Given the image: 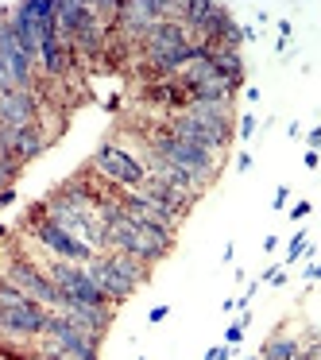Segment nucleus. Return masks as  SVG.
Returning <instances> with one entry per match:
<instances>
[{
	"mask_svg": "<svg viewBox=\"0 0 321 360\" xmlns=\"http://www.w3.org/2000/svg\"><path fill=\"white\" fill-rule=\"evenodd\" d=\"M236 171H251V155H248V151H240V155H236Z\"/></svg>",
	"mask_w": 321,
	"mask_h": 360,
	"instance_id": "26",
	"label": "nucleus"
},
{
	"mask_svg": "<svg viewBox=\"0 0 321 360\" xmlns=\"http://www.w3.org/2000/svg\"><path fill=\"white\" fill-rule=\"evenodd\" d=\"M287 202H290V186H279V190H275V202H271V210H282Z\"/></svg>",
	"mask_w": 321,
	"mask_h": 360,
	"instance_id": "23",
	"label": "nucleus"
},
{
	"mask_svg": "<svg viewBox=\"0 0 321 360\" xmlns=\"http://www.w3.org/2000/svg\"><path fill=\"white\" fill-rule=\"evenodd\" d=\"M306 143H310V151H317V148H321V124H317V128H313V132H310V136H306Z\"/></svg>",
	"mask_w": 321,
	"mask_h": 360,
	"instance_id": "24",
	"label": "nucleus"
},
{
	"mask_svg": "<svg viewBox=\"0 0 321 360\" xmlns=\"http://www.w3.org/2000/svg\"><path fill=\"white\" fill-rule=\"evenodd\" d=\"M74 58H78V55H74L58 35H43V39H39V55H35V63H39V70L47 74V78H63V74L70 70Z\"/></svg>",
	"mask_w": 321,
	"mask_h": 360,
	"instance_id": "13",
	"label": "nucleus"
},
{
	"mask_svg": "<svg viewBox=\"0 0 321 360\" xmlns=\"http://www.w3.org/2000/svg\"><path fill=\"white\" fill-rule=\"evenodd\" d=\"M205 360H232V345H213V349L205 352Z\"/></svg>",
	"mask_w": 321,
	"mask_h": 360,
	"instance_id": "21",
	"label": "nucleus"
},
{
	"mask_svg": "<svg viewBox=\"0 0 321 360\" xmlns=\"http://www.w3.org/2000/svg\"><path fill=\"white\" fill-rule=\"evenodd\" d=\"M0 275L12 283V287H20L27 298H35V302H43L47 310H63V290L55 287V279L47 275V267L39 264H27V259H8V264L0 267Z\"/></svg>",
	"mask_w": 321,
	"mask_h": 360,
	"instance_id": "7",
	"label": "nucleus"
},
{
	"mask_svg": "<svg viewBox=\"0 0 321 360\" xmlns=\"http://www.w3.org/2000/svg\"><path fill=\"white\" fill-rule=\"evenodd\" d=\"M148 143H151V155H155L159 163L178 167V171L194 174L197 182H205V186H213V182H217L221 163H225V155H213V151L197 148V143L178 140V136H171L166 128H163V132H155Z\"/></svg>",
	"mask_w": 321,
	"mask_h": 360,
	"instance_id": "3",
	"label": "nucleus"
},
{
	"mask_svg": "<svg viewBox=\"0 0 321 360\" xmlns=\"http://www.w3.org/2000/svg\"><path fill=\"white\" fill-rule=\"evenodd\" d=\"M16 174H20V163H16V159L0 155V190H12V182H16Z\"/></svg>",
	"mask_w": 321,
	"mask_h": 360,
	"instance_id": "18",
	"label": "nucleus"
},
{
	"mask_svg": "<svg viewBox=\"0 0 321 360\" xmlns=\"http://www.w3.org/2000/svg\"><path fill=\"white\" fill-rule=\"evenodd\" d=\"M166 318H171V306H151V314H148L151 326H159V321H166Z\"/></svg>",
	"mask_w": 321,
	"mask_h": 360,
	"instance_id": "22",
	"label": "nucleus"
},
{
	"mask_svg": "<svg viewBox=\"0 0 321 360\" xmlns=\"http://www.w3.org/2000/svg\"><path fill=\"white\" fill-rule=\"evenodd\" d=\"M302 275H306V279H313V283H321V264H310V267H302Z\"/></svg>",
	"mask_w": 321,
	"mask_h": 360,
	"instance_id": "25",
	"label": "nucleus"
},
{
	"mask_svg": "<svg viewBox=\"0 0 321 360\" xmlns=\"http://www.w3.org/2000/svg\"><path fill=\"white\" fill-rule=\"evenodd\" d=\"M287 213H290V221H306V217H310V213H313V205H310V202H306V198H298V202H294V205H290V210H287Z\"/></svg>",
	"mask_w": 321,
	"mask_h": 360,
	"instance_id": "20",
	"label": "nucleus"
},
{
	"mask_svg": "<svg viewBox=\"0 0 321 360\" xmlns=\"http://www.w3.org/2000/svg\"><path fill=\"white\" fill-rule=\"evenodd\" d=\"M209 66L228 82V86H236V89L244 86V58H240V51H236V47H213Z\"/></svg>",
	"mask_w": 321,
	"mask_h": 360,
	"instance_id": "14",
	"label": "nucleus"
},
{
	"mask_svg": "<svg viewBox=\"0 0 321 360\" xmlns=\"http://www.w3.org/2000/svg\"><path fill=\"white\" fill-rule=\"evenodd\" d=\"M306 236H310L306 229H302L298 236H290V244H287V267H290V264H298V259L306 256V248H310V240H306Z\"/></svg>",
	"mask_w": 321,
	"mask_h": 360,
	"instance_id": "16",
	"label": "nucleus"
},
{
	"mask_svg": "<svg viewBox=\"0 0 321 360\" xmlns=\"http://www.w3.org/2000/svg\"><path fill=\"white\" fill-rule=\"evenodd\" d=\"M256 128H259V117H256V112H244V117H240V140H251Z\"/></svg>",
	"mask_w": 321,
	"mask_h": 360,
	"instance_id": "19",
	"label": "nucleus"
},
{
	"mask_svg": "<svg viewBox=\"0 0 321 360\" xmlns=\"http://www.w3.org/2000/svg\"><path fill=\"white\" fill-rule=\"evenodd\" d=\"M47 321H51V310L35 298L20 306H0V337H8V341H35V337L47 333Z\"/></svg>",
	"mask_w": 321,
	"mask_h": 360,
	"instance_id": "8",
	"label": "nucleus"
},
{
	"mask_svg": "<svg viewBox=\"0 0 321 360\" xmlns=\"http://www.w3.org/2000/svg\"><path fill=\"white\" fill-rule=\"evenodd\" d=\"M248 360H263V356H248Z\"/></svg>",
	"mask_w": 321,
	"mask_h": 360,
	"instance_id": "29",
	"label": "nucleus"
},
{
	"mask_svg": "<svg viewBox=\"0 0 321 360\" xmlns=\"http://www.w3.org/2000/svg\"><path fill=\"white\" fill-rule=\"evenodd\" d=\"M190 43H194V35H190V27L182 24V20H159V24L143 35L140 51L143 55H166V51L190 47Z\"/></svg>",
	"mask_w": 321,
	"mask_h": 360,
	"instance_id": "11",
	"label": "nucleus"
},
{
	"mask_svg": "<svg viewBox=\"0 0 321 360\" xmlns=\"http://www.w3.org/2000/svg\"><path fill=\"white\" fill-rule=\"evenodd\" d=\"M302 349H306V345L298 341V337H290V333H271V337L263 341V349H259V356H263V360H294Z\"/></svg>",
	"mask_w": 321,
	"mask_h": 360,
	"instance_id": "15",
	"label": "nucleus"
},
{
	"mask_svg": "<svg viewBox=\"0 0 321 360\" xmlns=\"http://www.w3.org/2000/svg\"><path fill=\"white\" fill-rule=\"evenodd\" d=\"M47 148H51V136L43 132V124H35V128L0 124V155L16 159L20 167L32 163V159H39V155H47Z\"/></svg>",
	"mask_w": 321,
	"mask_h": 360,
	"instance_id": "9",
	"label": "nucleus"
},
{
	"mask_svg": "<svg viewBox=\"0 0 321 360\" xmlns=\"http://www.w3.org/2000/svg\"><path fill=\"white\" fill-rule=\"evenodd\" d=\"M93 171L101 174L105 186H112V190H140L143 182H148V167H143L132 151L120 148V143H101V148L93 151Z\"/></svg>",
	"mask_w": 321,
	"mask_h": 360,
	"instance_id": "4",
	"label": "nucleus"
},
{
	"mask_svg": "<svg viewBox=\"0 0 321 360\" xmlns=\"http://www.w3.org/2000/svg\"><path fill=\"white\" fill-rule=\"evenodd\" d=\"M302 163H306V167H317V163H321V155H317V151H306Z\"/></svg>",
	"mask_w": 321,
	"mask_h": 360,
	"instance_id": "28",
	"label": "nucleus"
},
{
	"mask_svg": "<svg viewBox=\"0 0 321 360\" xmlns=\"http://www.w3.org/2000/svg\"><path fill=\"white\" fill-rule=\"evenodd\" d=\"M290 32H294V24H290V20H279V35H282V39H290Z\"/></svg>",
	"mask_w": 321,
	"mask_h": 360,
	"instance_id": "27",
	"label": "nucleus"
},
{
	"mask_svg": "<svg viewBox=\"0 0 321 360\" xmlns=\"http://www.w3.org/2000/svg\"><path fill=\"white\" fill-rule=\"evenodd\" d=\"M43 117V101L35 89H8L0 94V124L8 128H35Z\"/></svg>",
	"mask_w": 321,
	"mask_h": 360,
	"instance_id": "10",
	"label": "nucleus"
},
{
	"mask_svg": "<svg viewBox=\"0 0 321 360\" xmlns=\"http://www.w3.org/2000/svg\"><path fill=\"white\" fill-rule=\"evenodd\" d=\"M27 233L39 240V248H47L55 259H66V264H89V259L97 256V252L89 248L86 240H78V236H70L66 229H58L55 221L43 217V205L32 213V225H27Z\"/></svg>",
	"mask_w": 321,
	"mask_h": 360,
	"instance_id": "5",
	"label": "nucleus"
},
{
	"mask_svg": "<svg viewBox=\"0 0 321 360\" xmlns=\"http://www.w3.org/2000/svg\"><path fill=\"white\" fill-rule=\"evenodd\" d=\"M248 321H251V314L240 310V318H236L232 326L225 329V345H240V341H244V329H248Z\"/></svg>",
	"mask_w": 321,
	"mask_h": 360,
	"instance_id": "17",
	"label": "nucleus"
},
{
	"mask_svg": "<svg viewBox=\"0 0 321 360\" xmlns=\"http://www.w3.org/2000/svg\"><path fill=\"white\" fill-rule=\"evenodd\" d=\"M163 128L213 155H225L232 143V105H190L186 112H171Z\"/></svg>",
	"mask_w": 321,
	"mask_h": 360,
	"instance_id": "1",
	"label": "nucleus"
},
{
	"mask_svg": "<svg viewBox=\"0 0 321 360\" xmlns=\"http://www.w3.org/2000/svg\"><path fill=\"white\" fill-rule=\"evenodd\" d=\"M58 314H66L74 326H81L93 341H105V333H109V326H112V306H74V302H66Z\"/></svg>",
	"mask_w": 321,
	"mask_h": 360,
	"instance_id": "12",
	"label": "nucleus"
},
{
	"mask_svg": "<svg viewBox=\"0 0 321 360\" xmlns=\"http://www.w3.org/2000/svg\"><path fill=\"white\" fill-rule=\"evenodd\" d=\"M86 271H89V279L101 287V295L117 306V302H124V298H132L136 290L148 283L151 267L136 256H124V252H105V256L89 259Z\"/></svg>",
	"mask_w": 321,
	"mask_h": 360,
	"instance_id": "2",
	"label": "nucleus"
},
{
	"mask_svg": "<svg viewBox=\"0 0 321 360\" xmlns=\"http://www.w3.org/2000/svg\"><path fill=\"white\" fill-rule=\"evenodd\" d=\"M47 275L55 279V287L63 290V306L74 302V306H112L109 298L101 295L93 279H89L86 264H66V259H51L47 264Z\"/></svg>",
	"mask_w": 321,
	"mask_h": 360,
	"instance_id": "6",
	"label": "nucleus"
}]
</instances>
